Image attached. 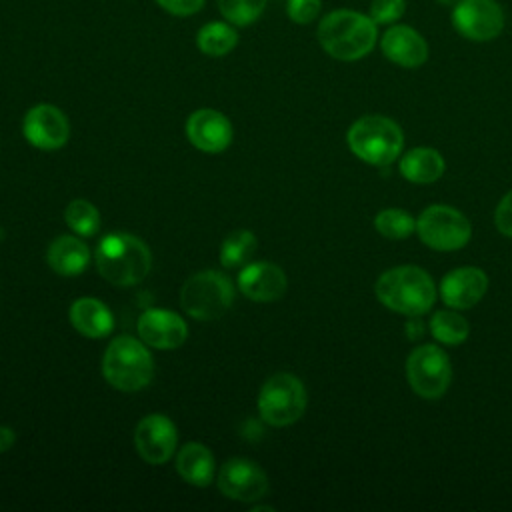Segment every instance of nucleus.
I'll return each mask as SVG.
<instances>
[{
	"label": "nucleus",
	"instance_id": "obj_34",
	"mask_svg": "<svg viewBox=\"0 0 512 512\" xmlns=\"http://www.w3.org/2000/svg\"><path fill=\"white\" fill-rule=\"evenodd\" d=\"M14 440H16L14 430H12V428L2 426V428H0V452L10 450V448H12V444H14Z\"/></svg>",
	"mask_w": 512,
	"mask_h": 512
},
{
	"label": "nucleus",
	"instance_id": "obj_2",
	"mask_svg": "<svg viewBox=\"0 0 512 512\" xmlns=\"http://www.w3.org/2000/svg\"><path fill=\"white\" fill-rule=\"evenodd\" d=\"M374 292L382 306L408 318L430 312L436 302V284L432 276L424 268L412 264L394 266L382 272Z\"/></svg>",
	"mask_w": 512,
	"mask_h": 512
},
{
	"label": "nucleus",
	"instance_id": "obj_20",
	"mask_svg": "<svg viewBox=\"0 0 512 512\" xmlns=\"http://www.w3.org/2000/svg\"><path fill=\"white\" fill-rule=\"evenodd\" d=\"M444 158L438 150L418 146L402 154L398 162L400 174L414 184H432L444 174Z\"/></svg>",
	"mask_w": 512,
	"mask_h": 512
},
{
	"label": "nucleus",
	"instance_id": "obj_10",
	"mask_svg": "<svg viewBox=\"0 0 512 512\" xmlns=\"http://www.w3.org/2000/svg\"><path fill=\"white\" fill-rule=\"evenodd\" d=\"M454 30L470 42H490L504 30V10L496 0H458L450 14Z\"/></svg>",
	"mask_w": 512,
	"mask_h": 512
},
{
	"label": "nucleus",
	"instance_id": "obj_5",
	"mask_svg": "<svg viewBox=\"0 0 512 512\" xmlns=\"http://www.w3.org/2000/svg\"><path fill=\"white\" fill-rule=\"evenodd\" d=\"M102 374L108 384L122 392H136L148 386L154 374V362L148 348L132 338H114L102 358Z\"/></svg>",
	"mask_w": 512,
	"mask_h": 512
},
{
	"label": "nucleus",
	"instance_id": "obj_35",
	"mask_svg": "<svg viewBox=\"0 0 512 512\" xmlns=\"http://www.w3.org/2000/svg\"><path fill=\"white\" fill-rule=\"evenodd\" d=\"M438 4H442V6H454L458 0H436Z\"/></svg>",
	"mask_w": 512,
	"mask_h": 512
},
{
	"label": "nucleus",
	"instance_id": "obj_18",
	"mask_svg": "<svg viewBox=\"0 0 512 512\" xmlns=\"http://www.w3.org/2000/svg\"><path fill=\"white\" fill-rule=\"evenodd\" d=\"M284 270L272 262H254L238 274L240 292L254 302H274L286 292Z\"/></svg>",
	"mask_w": 512,
	"mask_h": 512
},
{
	"label": "nucleus",
	"instance_id": "obj_30",
	"mask_svg": "<svg viewBox=\"0 0 512 512\" xmlns=\"http://www.w3.org/2000/svg\"><path fill=\"white\" fill-rule=\"evenodd\" d=\"M322 8V0H288L286 12L288 18L296 24H310L318 18Z\"/></svg>",
	"mask_w": 512,
	"mask_h": 512
},
{
	"label": "nucleus",
	"instance_id": "obj_11",
	"mask_svg": "<svg viewBox=\"0 0 512 512\" xmlns=\"http://www.w3.org/2000/svg\"><path fill=\"white\" fill-rule=\"evenodd\" d=\"M218 488L226 498L254 502L266 496L268 478L264 470L246 458H230L218 472Z\"/></svg>",
	"mask_w": 512,
	"mask_h": 512
},
{
	"label": "nucleus",
	"instance_id": "obj_13",
	"mask_svg": "<svg viewBox=\"0 0 512 512\" xmlns=\"http://www.w3.org/2000/svg\"><path fill=\"white\" fill-rule=\"evenodd\" d=\"M176 442V426L164 414L144 416L134 430V446L148 464H164L174 454Z\"/></svg>",
	"mask_w": 512,
	"mask_h": 512
},
{
	"label": "nucleus",
	"instance_id": "obj_24",
	"mask_svg": "<svg viewBox=\"0 0 512 512\" xmlns=\"http://www.w3.org/2000/svg\"><path fill=\"white\" fill-rule=\"evenodd\" d=\"M428 328L438 342L448 344V346L462 344L470 334V326H468L466 318L462 314H458L454 308L436 310L428 322Z\"/></svg>",
	"mask_w": 512,
	"mask_h": 512
},
{
	"label": "nucleus",
	"instance_id": "obj_3",
	"mask_svg": "<svg viewBox=\"0 0 512 512\" xmlns=\"http://www.w3.org/2000/svg\"><path fill=\"white\" fill-rule=\"evenodd\" d=\"M96 266L104 280L114 286H134L142 282L152 266L148 246L124 232L106 234L96 248Z\"/></svg>",
	"mask_w": 512,
	"mask_h": 512
},
{
	"label": "nucleus",
	"instance_id": "obj_23",
	"mask_svg": "<svg viewBox=\"0 0 512 512\" xmlns=\"http://www.w3.org/2000/svg\"><path fill=\"white\" fill-rule=\"evenodd\" d=\"M238 44V32L230 22H208L196 34V46L206 56H224Z\"/></svg>",
	"mask_w": 512,
	"mask_h": 512
},
{
	"label": "nucleus",
	"instance_id": "obj_8",
	"mask_svg": "<svg viewBox=\"0 0 512 512\" xmlns=\"http://www.w3.org/2000/svg\"><path fill=\"white\" fill-rule=\"evenodd\" d=\"M418 238L432 250L452 252L468 244L472 236L470 220L448 204H432L416 218Z\"/></svg>",
	"mask_w": 512,
	"mask_h": 512
},
{
	"label": "nucleus",
	"instance_id": "obj_25",
	"mask_svg": "<svg viewBox=\"0 0 512 512\" xmlns=\"http://www.w3.org/2000/svg\"><path fill=\"white\" fill-rule=\"evenodd\" d=\"M374 228L388 240H404L416 232V218L400 208H384L376 214Z\"/></svg>",
	"mask_w": 512,
	"mask_h": 512
},
{
	"label": "nucleus",
	"instance_id": "obj_1",
	"mask_svg": "<svg viewBox=\"0 0 512 512\" xmlns=\"http://www.w3.org/2000/svg\"><path fill=\"white\" fill-rule=\"evenodd\" d=\"M322 50L334 60L354 62L368 56L378 42V24L364 12L340 8L328 12L316 30Z\"/></svg>",
	"mask_w": 512,
	"mask_h": 512
},
{
	"label": "nucleus",
	"instance_id": "obj_9",
	"mask_svg": "<svg viewBox=\"0 0 512 512\" xmlns=\"http://www.w3.org/2000/svg\"><path fill=\"white\" fill-rule=\"evenodd\" d=\"M406 378L412 392L424 400L444 396L452 380L448 354L436 344L416 346L406 360Z\"/></svg>",
	"mask_w": 512,
	"mask_h": 512
},
{
	"label": "nucleus",
	"instance_id": "obj_27",
	"mask_svg": "<svg viewBox=\"0 0 512 512\" xmlns=\"http://www.w3.org/2000/svg\"><path fill=\"white\" fill-rule=\"evenodd\" d=\"M66 224L78 236H94L100 230V214L88 200H72L64 212Z\"/></svg>",
	"mask_w": 512,
	"mask_h": 512
},
{
	"label": "nucleus",
	"instance_id": "obj_7",
	"mask_svg": "<svg viewBox=\"0 0 512 512\" xmlns=\"http://www.w3.org/2000/svg\"><path fill=\"white\" fill-rule=\"evenodd\" d=\"M306 410V388L300 378L288 372L270 376L258 394V412L270 426H288L300 420Z\"/></svg>",
	"mask_w": 512,
	"mask_h": 512
},
{
	"label": "nucleus",
	"instance_id": "obj_26",
	"mask_svg": "<svg viewBox=\"0 0 512 512\" xmlns=\"http://www.w3.org/2000/svg\"><path fill=\"white\" fill-rule=\"evenodd\" d=\"M256 252V236L250 230H236L226 236L220 246V262L224 268L242 266Z\"/></svg>",
	"mask_w": 512,
	"mask_h": 512
},
{
	"label": "nucleus",
	"instance_id": "obj_16",
	"mask_svg": "<svg viewBox=\"0 0 512 512\" xmlns=\"http://www.w3.org/2000/svg\"><path fill=\"white\" fill-rule=\"evenodd\" d=\"M138 336L144 344L158 350H172L186 342L188 326L172 310L150 308L138 320Z\"/></svg>",
	"mask_w": 512,
	"mask_h": 512
},
{
	"label": "nucleus",
	"instance_id": "obj_29",
	"mask_svg": "<svg viewBox=\"0 0 512 512\" xmlns=\"http://www.w3.org/2000/svg\"><path fill=\"white\" fill-rule=\"evenodd\" d=\"M406 12V0H372L368 8V16L378 26L396 24Z\"/></svg>",
	"mask_w": 512,
	"mask_h": 512
},
{
	"label": "nucleus",
	"instance_id": "obj_31",
	"mask_svg": "<svg viewBox=\"0 0 512 512\" xmlns=\"http://www.w3.org/2000/svg\"><path fill=\"white\" fill-rule=\"evenodd\" d=\"M494 224L500 234L512 238V190L502 196L494 210Z\"/></svg>",
	"mask_w": 512,
	"mask_h": 512
},
{
	"label": "nucleus",
	"instance_id": "obj_19",
	"mask_svg": "<svg viewBox=\"0 0 512 512\" xmlns=\"http://www.w3.org/2000/svg\"><path fill=\"white\" fill-rule=\"evenodd\" d=\"M72 326L88 338H104L114 328V316L106 304L96 298H78L70 306Z\"/></svg>",
	"mask_w": 512,
	"mask_h": 512
},
{
	"label": "nucleus",
	"instance_id": "obj_12",
	"mask_svg": "<svg viewBox=\"0 0 512 512\" xmlns=\"http://www.w3.org/2000/svg\"><path fill=\"white\" fill-rule=\"evenodd\" d=\"M26 140L40 150H58L68 142L70 124L64 112L52 104L32 106L22 124Z\"/></svg>",
	"mask_w": 512,
	"mask_h": 512
},
{
	"label": "nucleus",
	"instance_id": "obj_14",
	"mask_svg": "<svg viewBox=\"0 0 512 512\" xmlns=\"http://www.w3.org/2000/svg\"><path fill=\"white\" fill-rule=\"evenodd\" d=\"M382 54L396 66L418 68L428 60L426 38L408 24H390L380 36Z\"/></svg>",
	"mask_w": 512,
	"mask_h": 512
},
{
	"label": "nucleus",
	"instance_id": "obj_17",
	"mask_svg": "<svg viewBox=\"0 0 512 512\" xmlns=\"http://www.w3.org/2000/svg\"><path fill=\"white\" fill-rule=\"evenodd\" d=\"M186 134L194 148L216 154L226 150L232 142V124L224 114L212 108H200L190 114L186 122Z\"/></svg>",
	"mask_w": 512,
	"mask_h": 512
},
{
	"label": "nucleus",
	"instance_id": "obj_6",
	"mask_svg": "<svg viewBox=\"0 0 512 512\" xmlns=\"http://www.w3.org/2000/svg\"><path fill=\"white\" fill-rule=\"evenodd\" d=\"M234 300V286L230 278L216 270H202L192 274L182 290L180 304L188 316L196 320H218Z\"/></svg>",
	"mask_w": 512,
	"mask_h": 512
},
{
	"label": "nucleus",
	"instance_id": "obj_15",
	"mask_svg": "<svg viewBox=\"0 0 512 512\" xmlns=\"http://www.w3.org/2000/svg\"><path fill=\"white\" fill-rule=\"evenodd\" d=\"M440 298L448 308L468 310L476 306L488 290V276L482 268L460 266L450 270L440 282Z\"/></svg>",
	"mask_w": 512,
	"mask_h": 512
},
{
	"label": "nucleus",
	"instance_id": "obj_22",
	"mask_svg": "<svg viewBox=\"0 0 512 512\" xmlns=\"http://www.w3.org/2000/svg\"><path fill=\"white\" fill-rule=\"evenodd\" d=\"M176 470L192 486H208L214 480V456L200 442H188L176 456Z\"/></svg>",
	"mask_w": 512,
	"mask_h": 512
},
{
	"label": "nucleus",
	"instance_id": "obj_28",
	"mask_svg": "<svg viewBox=\"0 0 512 512\" xmlns=\"http://www.w3.org/2000/svg\"><path fill=\"white\" fill-rule=\"evenodd\" d=\"M216 2L224 20L234 26L254 24L266 8V0H216Z\"/></svg>",
	"mask_w": 512,
	"mask_h": 512
},
{
	"label": "nucleus",
	"instance_id": "obj_21",
	"mask_svg": "<svg viewBox=\"0 0 512 512\" xmlns=\"http://www.w3.org/2000/svg\"><path fill=\"white\" fill-rule=\"evenodd\" d=\"M48 264L56 274L78 276L90 260L88 246L76 236H60L48 246Z\"/></svg>",
	"mask_w": 512,
	"mask_h": 512
},
{
	"label": "nucleus",
	"instance_id": "obj_32",
	"mask_svg": "<svg viewBox=\"0 0 512 512\" xmlns=\"http://www.w3.org/2000/svg\"><path fill=\"white\" fill-rule=\"evenodd\" d=\"M206 0H156V4L174 16H192L202 10Z\"/></svg>",
	"mask_w": 512,
	"mask_h": 512
},
{
	"label": "nucleus",
	"instance_id": "obj_4",
	"mask_svg": "<svg viewBox=\"0 0 512 512\" xmlns=\"http://www.w3.org/2000/svg\"><path fill=\"white\" fill-rule=\"evenodd\" d=\"M348 148L362 162L372 166L392 164L404 146L402 128L388 116L368 114L358 118L346 132Z\"/></svg>",
	"mask_w": 512,
	"mask_h": 512
},
{
	"label": "nucleus",
	"instance_id": "obj_33",
	"mask_svg": "<svg viewBox=\"0 0 512 512\" xmlns=\"http://www.w3.org/2000/svg\"><path fill=\"white\" fill-rule=\"evenodd\" d=\"M406 336L410 340H418L424 336V322L420 320V316H410V320L406 322Z\"/></svg>",
	"mask_w": 512,
	"mask_h": 512
}]
</instances>
